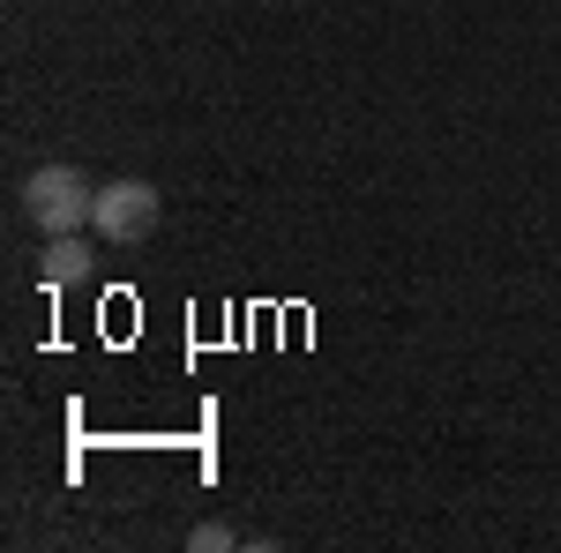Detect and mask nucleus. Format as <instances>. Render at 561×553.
Listing matches in <instances>:
<instances>
[{
    "label": "nucleus",
    "mask_w": 561,
    "mask_h": 553,
    "mask_svg": "<svg viewBox=\"0 0 561 553\" xmlns=\"http://www.w3.org/2000/svg\"><path fill=\"white\" fill-rule=\"evenodd\" d=\"M23 210H31V224H38L45 240H53V232H90L98 187H90L76 165H38L23 180Z\"/></svg>",
    "instance_id": "nucleus-1"
},
{
    "label": "nucleus",
    "mask_w": 561,
    "mask_h": 553,
    "mask_svg": "<svg viewBox=\"0 0 561 553\" xmlns=\"http://www.w3.org/2000/svg\"><path fill=\"white\" fill-rule=\"evenodd\" d=\"M158 217H165V195H158L150 180H105V187H98V217H90V232L113 240V247H135V240L158 232Z\"/></svg>",
    "instance_id": "nucleus-2"
},
{
    "label": "nucleus",
    "mask_w": 561,
    "mask_h": 553,
    "mask_svg": "<svg viewBox=\"0 0 561 553\" xmlns=\"http://www.w3.org/2000/svg\"><path fill=\"white\" fill-rule=\"evenodd\" d=\"M90 262H98V247H90V232H53L38 255V285L45 292H68V285H83Z\"/></svg>",
    "instance_id": "nucleus-3"
},
{
    "label": "nucleus",
    "mask_w": 561,
    "mask_h": 553,
    "mask_svg": "<svg viewBox=\"0 0 561 553\" xmlns=\"http://www.w3.org/2000/svg\"><path fill=\"white\" fill-rule=\"evenodd\" d=\"M195 553H217V546H240V531L232 523H195V539H187Z\"/></svg>",
    "instance_id": "nucleus-4"
}]
</instances>
